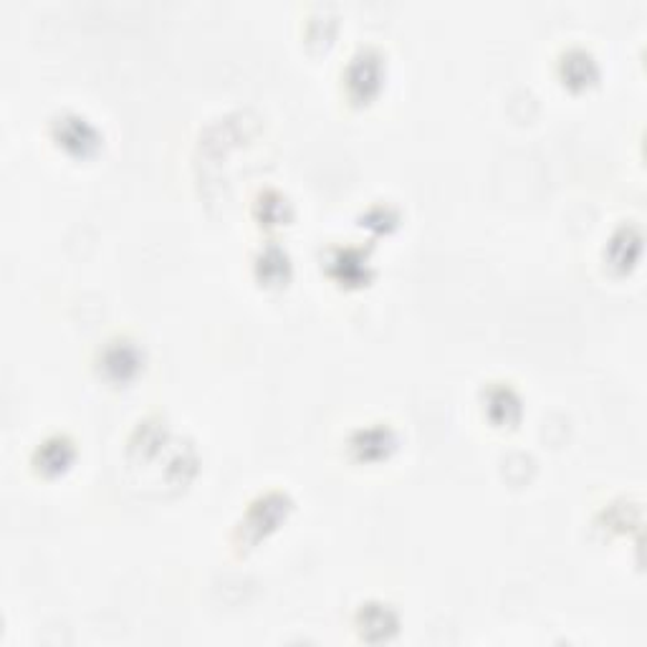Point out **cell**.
I'll return each instance as SVG.
<instances>
[{
    "label": "cell",
    "instance_id": "1",
    "mask_svg": "<svg viewBox=\"0 0 647 647\" xmlns=\"http://www.w3.org/2000/svg\"><path fill=\"white\" fill-rule=\"evenodd\" d=\"M49 137L54 139L59 150H64L68 157H76V160H89V157L102 150L104 142V137L99 129L94 127V121L72 109L56 112V115L51 117Z\"/></svg>",
    "mask_w": 647,
    "mask_h": 647
},
{
    "label": "cell",
    "instance_id": "2",
    "mask_svg": "<svg viewBox=\"0 0 647 647\" xmlns=\"http://www.w3.org/2000/svg\"><path fill=\"white\" fill-rule=\"evenodd\" d=\"M344 89L349 102L364 107L378 99L384 84V56L374 46L357 49L344 68Z\"/></svg>",
    "mask_w": 647,
    "mask_h": 647
},
{
    "label": "cell",
    "instance_id": "3",
    "mask_svg": "<svg viewBox=\"0 0 647 647\" xmlns=\"http://www.w3.org/2000/svg\"><path fill=\"white\" fill-rule=\"evenodd\" d=\"M291 511V498L282 491H268L261 494L256 501L248 503L246 513L235 529V544L241 547H253L258 544L261 539L278 529V523L286 519V513Z\"/></svg>",
    "mask_w": 647,
    "mask_h": 647
},
{
    "label": "cell",
    "instance_id": "4",
    "mask_svg": "<svg viewBox=\"0 0 647 647\" xmlns=\"http://www.w3.org/2000/svg\"><path fill=\"white\" fill-rule=\"evenodd\" d=\"M324 268L331 282L344 288H360L372 282V261L370 253L357 246H335L327 251Z\"/></svg>",
    "mask_w": 647,
    "mask_h": 647
},
{
    "label": "cell",
    "instance_id": "5",
    "mask_svg": "<svg viewBox=\"0 0 647 647\" xmlns=\"http://www.w3.org/2000/svg\"><path fill=\"white\" fill-rule=\"evenodd\" d=\"M99 367H102V374L109 382L125 384V382H132L137 374L142 372L145 354L132 339L127 337L112 339V342L102 349Z\"/></svg>",
    "mask_w": 647,
    "mask_h": 647
},
{
    "label": "cell",
    "instance_id": "6",
    "mask_svg": "<svg viewBox=\"0 0 647 647\" xmlns=\"http://www.w3.org/2000/svg\"><path fill=\"white\" fill-rule=\"evenodd\" d=\"M347 448L352 453V458L360 463L388 460L397 448V433L388 423L362 425L349 435Z\"/></svg>",
    "mask_w": 647,
    "mask_h": 647
},
{
    "label": "cell",
    "instance_id": "7",
    "mask_svg": "<svg viewBox=\"0 0 647 647\" xmlns=\"http://www.w3.org/2000/svg\"><path fill=\"white\" fill-rule=\"evenodd\" d=\"M76 460V445L66 433H54L43 438L31 456V466L43 478H56L66 474Z\"/></svg>",
    "mask_w": 647,
    "mask_h": 647
},
{
    "label": "cell",
    "instance_id": "8",
    "mask_svg": "<svg viewBox=\"0 0 647 647\" xmlns=\"http://www.w3.org/2000/svg\"><path fill=\"white\" fill-rule=\"evenodd\" d=\"M357 635L364 643H390L400 633V615L384 602H364L354 617Z\"/></svg>",
    "mask_w": 647,
    "mask_h": 647
},
{
    "label": "cell",
    "instance_id": "9",
    "mask_svg": "<svg viewBox=\"0 0 647 647\" xmlns=\"http://www.w3.org/2000/svg\"><path fill=\"white\" fill-rule=\"evenodd\" d=\"M643 253V233L633 223H623L619 229L609 235L605 246V264L615 274L625 276L637 266Z\"/></svg>",
    "mask_w": 647,
    "mask_h": 647
},
{
    "label": "cell",
    "instance_id": "10",
    "mask_svg": "<svg viewBox=\"0 0 647 647\" xmlns=\"http://www.w3.org/2000/svg\"><path fill=\"white\" fill-rule=\"evenodd\" d=\"M484 410L496 427L516 425L523 413L521 397L509 382H494L484 392Z\"/></svg>",
    "mask_w": 647,
    "mask_h": 647
},
{
    "label": "cell",
    "instance_id": "11",
    "mask_svg": "<svg viewBox=\"0 0 647 647\" xmlns=\"http://www.w3.org/2000/svg\"><path fill=\"white\" fill-rule=\"evenodd\" d=\"M253 276L264 286H284L291 278V258L278 243H264L253 256Z\"/></svg>",
    "mask_w": 647,
    "mask_h": 647
},
{
    "label": "cell",
    "instance_id": "12",
    "mask_svg": "<svg viewBox=\"0 0 647 647\" xmlns=\"http://www.w3.org/2000/svg\"><path fill=\"white\" fill-rule=\"evenodd\" d=\"M559 76H562V82L570 86V89L582 92L597 82L600 66L587 49L574 46L566 49L562 59H559Z\"/></svg>",
    "mask_w": 647,
    "mask_h": 647
},
{
    "label": "cell",
    "instance_id": "13",
    "mask_svg": "<svg viewBox=\"0 0 647 647\" xmlns=\"http://www.w3.org/2000/svg\"><path fill=\"white\" fill-rule=\"evenodd\" d=\"M253 215L261 225L274 229V225H284L291 218V205L278 190H264L258 192L256 203H253Z\"/></svg>",
    "mask_w": 647,
    "mask_h": 647
},
{
    "label": "cell",
    "instance_id": "14",
    "mask_svg": "<svg viewBox=\"0 0 647 647\" xmlns=\"http://www.w3.org/2000/svg\"><path fill=\"white\" fill-rule=\"evenodd\" d=\"M397 223H400V213H397L395 208H390V205H384V203L372 205L360 218L362 229L372 231V233H390L392 229H397Z\"/></svg>",
    "mask_w": 647,
    "mask_h": 647
}]
</instances>
